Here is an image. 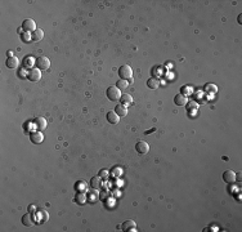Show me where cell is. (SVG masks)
Instances as JSON below:
<instances>
[{"label":"cell","mask_w":242,"mask_h":232,"mask_svg":"<svg viewBox=\"0 0 242 232\" xmlns=\"http://www.w3.org/2000/svg\"><path fill=\"white\" fill-rule=\"evenodd\" d=\"M121 90L117 87H110L107 89V97H108L110 101H118L121 98Z\"/></svg>","instance_id":"1"},{"label":"cell","mask_w":242,"mask_h":232,"mask_svg":"<svg viewBox=\"0 0 242 232\" xmlns=\"http://www.w3.org/2000/svg\"><path fill=\"white\" fill-rule=\"evenodd\" d=\"M35 65L39 70H48L49 69V66H50V61L48 57L45 56H40L39 58H36L35 61Z\"/></svg>","instance_id":"2"},{"label":"cell","mask_w":242,"mask_h":232,"mask_svg":"<svg viewBox=\"0 0 242 232\" xmlns=\"http://www.w3.org/2000/svg\"><path fill=\"white\" fill-rule=\"evenodd\" d=\"M118 75L121 79L124 80H130L131 79V75H133V71H131V67L129 65H124L121 66L118 69Z\"/></svg>","instance_id":"3"},{"label":"cell","mask_w":242,"mask_h":232,"mask_svg":"<svg viewBox=\"0 0 242 232\" xmlns=\"http://www.w3.org/2000/svg\"><path fill=\"white\" fill-rule=\"evenodd\" d=\"M22 29H23L25 31H27V32H30V31L34 32V31L36 30V23H35L34 20L27 18V20H25V21H23V23H22Z\"/></svg>","instance_id":"4"},{"label":"cell","mask_w":242,"mask_h":232,"mask_svg":"<svg viewBox=\"0 0 242 232\" xmlns=\"http://www.w3.org/2000/svg\"><path fill=\"white\" fill-rule=\"evenodd\" d=\"M135 150H137V152L140 154V155H144L150 151V144L144 142V141H139L137 144H135Z\"/></svg>","instance_id":"5"},{"label":"cell","mask_w":242,"mask_h":232,"mask_svg":"<svg viewBox=\"0 0 242 232\" xmlns=\"http://www.w3.org/2000/svg\"><path fill=\"white\" fill-rule=\"evenodd\" d=\"M41 70H39L37 67H35V69H31L30 71H29V75H27V77H29V80L30 81H39L40 79H41V72H40Z\"/></svg>","instance_id":"6"},{"label":"cell","mask_w":242,"mask_h":232,"mask_svg":"<svg viewBox=\"0 0 242 232\" xmlns=\"http://www.w3.org/2000/svg\"><path fill=\"white\" fill-rule=\"evenodd\" d=\"M223 179L227 183H234L236 182V173L233 170H225L223 173Z\"/></svg>","instance_id":"7"},{"label":"cell","mask_w":242,"mask_h":232,"mask_svg":"<svg viewBox=\"0 0 242 232\" xmlns=\"http://www.w3.org/2000/svg\"><path fill=\"white\" fill-rule=\"evenodd\" d=\"M30 139H31L32 143L39 144V143H41V142H43L44 135L41 134V132H40V130H37V132H34V133L30 134Z\"/></svg>","instance_id":"8"},{"label":"cell","mask_w":242,"mask_h":232,"mask_svg":"<svg viewBox=\"0 0 242 232\" xmlns=\"http://www.w3.org/2000/svg\"><path fill=\"white\" fill-rule=\"evenodd\" d=\"M187 102H188V99H187V95L185 94H177L175 97H174V103H175L177 106H185L187 105Z\"/></svg>","instance_id":"9"},{"label":"cell","mask_w":242,"mask_h":232,"mask_svg":"<svg viewBox=\"0 0 242 232\" xmlns=\"http://www.w3.org/2000/svg\"><path fill=\"white\" fill-rule=\"evenodd\" d=\"M22 223H23V226H26V227H30V226L34 224L32 214H31L30 212H29V213H26V214L22 217Z\"/></svg>","instance_id":"10"},{"label":"cell","mask_w":242,"mask_h":232,"mask_svg":"<svg viewBox=\"0 0 242 232\" xmlns=\"http://www.w3.org/2000/svg\"><path fill=\"white\" fill-rule=\"evenodd\" d=\"M135 222L134 221H125L123 223V226H121V228H123V231H135Z\"/></svg>","instance_id":"11"},{"label":"cell","mask_w":242,"mask_h":232,"mask_svg":"<svg viewBox=\"0 0 242 232\" xmlns=\"http://www.w3.org/2000/svg\"><path fill=\"white\" fill-rule=\"evenodd\" d=\"M107 120H108V122H111V124H117L120 121V116L115 111H110L107 114Z\"/></svg>","instance_id":"12"},{"label":"cell","mask_w":242,"mask_h":232,"mask_svg":"<svg viewBox=\"0 0 242 232\" xmlns=\"http://www.w3.org/2000/svg\"><path fill=\"white\" fill-rule=\"evenodd\" d=\"M147 87H148L150 89H157L160 87V81L157 77H150L148 80H147Z\"/></svg>","instance_id":"13"},{"label":"cell","mask_w":242,"mask_h":232,"mask_svg":"<svg viewBox=\"0 0 242 232\" xmlns=\"http://www.w3.org/2000/svg\"><path fill=\"white\" fill-rule=\"evenodd\" d=\"M115 112H116L118 116L124 117V116L128 115V108H126V106H124V105H118V106H116V108H115Z\"/></svg>","instance_id":"14"},{"label":"cell","mask_w":242,"mask_h":232,"mask_svg":"<svg viewBox=\"0 0 242 232\" xmlns=\"http://www.w3.org/2000/svg\"><path fill=\"white\" fill-rule=\"evenodd\" d=\"M35 124H36L37 130H44L47 128V120L44 117H37V119H35Z\"/></svg>","instance_id":"15"},{"label":"cell","mask_w":242,"mask_h":232,"mask_svg":"<svg viewBox=\"0 0 242 232\" xmlns=\"http://www.w3.org/2000/svg\"><path fill=\"white\" fill-rule=\"evenodd\" d=\"M31 37H32V40L34 42H40L43 37H44V32H43V30L41 29H36L32 34H31Z\"/></svg>","instance_id":"16"},{"label":"cell","mask_w":242,"mask_h":232,"mask_svg":"<svg viewBox=\"0 0 242 232\" xmlns=\"http://www.w3.org/2000/svg\"><path fill=\"white\" fill-rule=\"evenodd\" d=\"M5 65H7V67H9V69H16V67L18 66V58H16V57H8Z\"/></svg>","instance_id":"17"},{"label":"cell","mask_w":242,"mask_h":232,"mask_svg":"<svg viewBox=\"0 0 242 232\" xmlns=\"http://www.w3.org/2000/svg\"><path fill=\"white\" fill-rule=\"evenodd\" d=\"M88 197H89V201L91 202H96L98 199H99V195H98V190L96 188H93L89 191V194H88Z\"/></svg>","instance_id":"18"},{"label":"cell","mask_w":242,"mask_h":232,"mask_svg":"<svg viewBox=\"0 0 242 232\" xmlns=\"http://www.w3.org/2000/svg\"><path fill=\"white\" fill-rule=\"evenodd\" d=\"M90 186L91 188H96V190H99L101 186H102V182H101V177H94L90 181Z\"/></svg>","instance_id":"19"},{"label":"cell","mask_w":242,"mask_h":232,"mask_svg":"<svg viewBox=\"0 0 242 232\" xmlns=\"http://www.w3.org/2000/svg\"><path fill=\"white\" fill-rule=\"evenodd\" d=\"M121 103H123L124 106H128V105H131L133 103V97L130 94H123L121 95Z\"/></svg>","instance_id":"20"},{"label":"cell","mask_w":242,"mask_h":232,"mask_svg":"<svg viewBox=\"0 0 242 232\" xmlns=\"http://www.w3.org/2000/svg\"><path fill=\"white\" fill-rule=\"evenodd\" d=\"M116 85H117V88L118 89H126L128 88V85H129V83H128V80H124V79H120L117 83H116Z\"/></svg>","instance_id":"21"},{"label":"cell","mask_w":242,"mask_h":232,"mask_svg":"<svg viewBox=\"0 0 242 232\" xmlns=\"http://www.w3.org/2000/svg\"><path fill=\"white\" fill-rule=\"evenodd\" d=\"M76 201L79 202V204H84L85 201H86V197H85V195L81 192V194H77V196H76Z\"/></svg>","instance_id":"22"},{"label":"cell","mask_w":242,"mask_h":232,"mask_svg":"<svg viewBox=\"0 0 242 232\" xmlns=\"http://www.w3.org/2000/svg\"><path fill=\"white\" fill-rule=\"evenodd\" d=\"M205 90H206V92H209V93H212V94H214V93L217 92L218 89H217V87H215L214 84H207V85L205 87Z\"/></svg>","instance_id":"23"},{"label":"cell","mask_w":242,"mask_h":232,"mask_svg":"<svg viewBox=\"0 0 242 232\" xmlns=\"http://www.w3.org/2000/svg\"><path fill=\"white\" fill-rule=\"evenodd\" d=\"M121 173H123V169H121V168H116V169H113V170H112V174H113L115 177L121 175Z\"/></svg>","instance_id":"24"},{"label":"cell","mask_w":242,"mask_h":232,"mask_svg":"<svg viewBox=\"0 0 242 232\" xmlns=\"http://www.w3.org/2000/svg\"><path fill=\"white\" fill-rule=\"evenodd\" d=\"M76 187H77L79 191H81V192H83V191L85 190V183H84V182H79V183L76 184Z\"/></svg>","instance_id":"25"},{"label":"cell","mask_w":242,"mask_h":232,"mask_svg":"<svg viewBox=\"0 0 242 232\" xmlns=\"http://www.w3.org/2000/svg\"><path fill=\"white\" fill-rule=\"evenodd\" d=\"M30 39H32L30 34H27V32H25V34H23V36H22V40H23V42H29Z\"/></svg>","instance_id":"26"},{"label":"cell","mask_w":242,"mask_h":232,"mask_svg":"<svg viewBox=\"0 0 242 232\" xmlns=\"http://www.w3.org/2000/svg\"><path fill=\"white\" fill-rule=\"evenodd\" d=\"M32 66V59L31 58H26L25 61V67H31Z\"/></svg>","instance_id":"27"},{"label":"cell","mask_w":242,"mask_h":232,"mask_svg":"<svg viewBox=\"0 0 242 232\" xmlns=\"http://www.w3.org/2000/svg\"><path fill=\"white\" fill-rule=\"evenodd\" d=\"M99 175H101V177H107V175H108V172H107V170H102V172L99 173Z\"/></svg>","instance_id":"28"},{"label":"cell","mask_w":242,"mask_h":232,"mask_svg":"<svg viewBox=\"0 0 242 232\" xmlns=\"http://www.w3.org/2000/svg\"><path fill=\"white\" fill-rule=\"evenodd\" d=\"M29 209H30V213H34V212H35V207H34V205H30Z\"/></svg>","instance_id":"29"},{"label":"cell","mask_w":242,"mask_h":232,"mask_svg":"<svg viewBox=\"0 0 242 232\" xmlns=\"http://www.w3.org/2000/svg\"><path fill=\"white\" fill-rule=\"evenodd\" d=\"M7 54H8V56H9V57H13V52H12V50H9V52H8Z\"/></svg>","instance_id":"30"},{"label":"cell","mask_w":242,"mask_h":232,"mask_svg":"<svg viewBox=\"0 0 242 232\" xmlns=\"http://www.w3.org/2000/svg\"><path fill=\"white\" fill-rule=\"evenodd\" d=\"M21 76H22V77H25V76H26V75H25V71H23V70H21Z\"/></svg>","instance_id":"31"}]
</instances>
